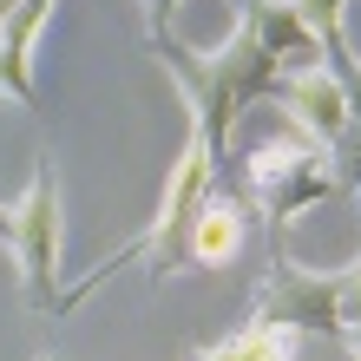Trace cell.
I'll return each instance as SVG.
<instances>
[{
	"instance_id": "obj_1",
	"label": "cell",
	"mask_w": 361,
	"mask_h": 361,
	"mask_svg": "<svg viewBox=\"0 0 361 361\" xmlns=\"http://www.w3.org/2000/svg\"><path fill=\"white\" fill-rule=\"evenodd\" d=\"M152 47H158V59H164V73L184 86L190 132H197L204 152L224 164V145H230V125H237V112H243L250 99H263L276 79H283V59L269 53V39L257 33V20H250V13H237V33H230L217 53L184 47L171 27L152 33Z\"/></svg>"
},
{
	"instance_id": "obj_2",
	"label": "cell",
	"mask_w": 361,
	"mask_h": 361,
	"mask_svg": "<svg viewBox=\"0 0 361 361\" xmlns=\"http://www.w3.org/2000/svg\"><path fill=\"white\" fill-rule=\"evenodd\" d=\"M210 184H217V158H210V152H204V138L190 132V138H184V152H178V164H171V178H164V197H158L152 230H145L138 243H125L105 269H92L73 295H59V309H66V302H86V295H92L118 263H138V257H152V283L178 276V269L190 263V224H197V210H204V197H210Z\"/></svg>"
},
{
	"instance_id": "obj_3",
	"label": "cell",
	"mask_w": 361,
	"mask_h": 361,
	"mask_svg": "<svg viewBox=\"0 0 361 361\" xmlns=\"http://www.w3.org/2000/svg\"><path fill=\"white\" fill-rule=\"evenodd\" d=\"M243 184H250V197L269 210V230H289L295 210L315 204V197H329L342 178H335L329 145H315V138H276V145H257V152L243 158Z\"/></svg>"
},
{
	"instance_id": "obj_4",
	"label": "cell",
	"mask_w": 361,
	"mask_h": 361,
	"mask_svg": "<svg viewBox=\"0 0 361 361\" xmlns=\"http://www.w3.org/2000/svg\"><path fill=\"white\" fill-rule=\"evenodd\" d=\"M13 263L33 315H59V190L53 171L39 164L27 197L13 204Z\"/></svg>"
},
{
	"instance_id": "obj_5",
	"label": "cell",
	"mask_w": 361,
	"mask_h": 361,
	"mask_svg": "<svg viewBox=\"0 0 361 361\" xmlns=\"http://www.w3.org/2000/svg\"><path fill=\"white\" fill-rule=\"evenodd\" d=\"M257 322L322 329V335L342 329V309H335V269L315 276L302 263H289L283 230H269V276H263V289H257Z\"/></svg>"
},
{
	"instance_id": "obj_6",
	"label": "cell",
	"mask_w": 361,
	"mask_h": 361,
	"mask_svg": "<svg viewBox=\"0 0 361 361\" xmlns=\"http://www.w3.org/2000/svg\"><path fill=\"white\" fill-rule=\"evenodd\" d=\"M276 99L295 112V125H302L315 145H335V138L355 125V118H348L342 86H335L322 66H295V73H283V79H276Z\"/></svg>"
},
{
	"instance_id": "obj_7",
	"label": "cell",
	"mask_w": 361,
	"mask_h": 361,
	"mask_svg": "<svg viewBox=\"0 0 361 361\" xmlns=\"http://www.w3.org/2000/svg\"><path fill=\"white\" fill-rule=\"evenodd\" d=\"M295 13H302V27L315 33V47H322V73L342 86L348 99V118L361 125V59L348 53V33H342V13H348V0H289Z\"/></svg>"
},
{
	"instance_id": "obj_8",
	"label": "cell",
	"mask_w": 361,
	"mask_h": 361,
	"mask_svg": "<svg viewBox=\"0 0 361 361\" xmlns=\"http://www.w3.org/2000/svg\"><path fill=\"white\" fill-rule=\"evenodd\" d=\"M47 20H53V0H20L0 20V92L20 105H33V47H39Z\"/></svg>"
},
{
	"instance_id": "obj_9",
	"label": "cell",
	"mask_w": 361,
	"mask_h": 361,
	"mask_svg": "<svg viewBox=\"0 0 361 361\" xmlns=\"http://www.w3.org/2000/svg\"><path fill=\"white\" fill-rule=\"evenodd\" d=\"M237 250H243V204H230V197L210 190L197 224H190V263L224 269V263H237Z\"/></svg>"
},
{
	"instance_id": "obj_10",
	"label": "cell",
	"mask_w": 361,
	"mask_h": 361,
	"mask_svg": "<svg viewBox=\"0 0 361 361\" xmlns=\"http://www.w3.org/2000/svg\"><path fill=\"white\" fill-rule=\"evenodd\" d=\"M230 342H237L243 361H295L302 329H289V322H257V315H250V329H237Z\"/></svg>"
},
{
	"instance_id": "obj_11",
	"label": "cell",
	"mask_w": 361,
	"mask_h": 361,
	"mask_svg": "<svg viewBox=\"0 0 361 361\" xmlns=\"http://www.w3.org/2000/svg\"><path fill=\"white\" fill-rule=\"evenodd\" d=\"M138 7H145V27L164 33V27H171V7H178V0H138Z\"/></svg>"
},
{
	"instance_id": "obj_12",
	"label": "cell",
	"mask_w": 361,
	"mask_h": 361,
	"mask_svg": "<svg viewBox=\"0 0 361 361\" xmlns=\"http://www.w3.org/2000/svg\"><path fill=\"white\" fill-rule=\"evenodd\" d=\"M190 361H243V355H237V342H217V348H197Z\"/></svg>"
},
{
	"instance_id": "obj_13",
	"label": "cell",
	"mask_w": 361,
	"mask_h": 361,
	"mask_svg": "<svg viewBox=\"0 0 361 361\" xmlns=\"http://www.w3.org/2000/svg\"><path fill=\"white\" fill-rule=\"evenodd\" d=\"M0 243L13 250V204H0Z\"/></svg>"
},
{
	"instance_id": "obj_14",
	"label": "cell",
	"mask_w": 361,
	"mask_h": 361,
	"mask_svg": "<svg viewBox=\"0 0 361 361\" xmlns=\"http://www.w3.org/2000/svg\"><path fill=\"white\" fill-rule=\"evenodd\" d=\"M13 7H20V0H0V20H7V13H13Z\"/></svg>"
},
{
	"instance_id": "obj_15",
	"label": "cell",
	"mask_w": 361,
	"mask_h": 361,
	"mask_svg": "<svg viewBox=\"0 0 361 361\" xmlns=\"http://www.w3.org/2000/svg\"><path fill=\"white\" fill-rule=\"evenodd\" d=\"M230 7H237V0H230Z\"/></svg>"
}]
</instances>
